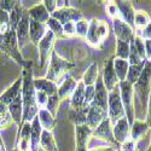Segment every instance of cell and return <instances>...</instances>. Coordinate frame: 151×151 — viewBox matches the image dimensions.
I'll return each instance as SVG.
<instances>
[{
	"label": "cell",
	"mask_w": 151,
	"mask_h": 151,
	"mask_svg": "<svg viewBox=\"0 0 151 151\" xmlns=\"http://www.w3.org/2000/svg\"><path fill=\"white\" fill-rule=\"evenodd\" d=\"M134 92V117L145 121L149 96L151 92V62L146 60L139 80L133 85Z\"/></svg>",
	"instance_id": "1"
},
{
	"label": "cell",
	"mask_w": 151,
	"mask_h": 151,
	"mask_svg": "<svg viewBox=\"0 0 151 151\" xmlns=\"http://www.w3.org/2000/svg\"><path fill=\"white\" fill-rule=\"evenodd\" d=\"M22 102H23V122H32L37 115L39 108L35 102V88L33 70L29 67L22 68Z\"/></svg>",
	"instance_id": "2"
},
{
	"label": "cell",
	"mask_w": 151,
	"mask_h": 151,
	"mask_svg": "<svg viewBox=\"0 0 151 151\" xmlns=\"http://www.w3.org/2000/svg\"><path fill=\"white\" fill-rule=\"evenodd\" d=\"M0 50H1V52L6 57L11 58L12 60H15L22 68H26V67L30 65V63L24 59V57L21 53L15 30H10L4 37L0 39Z\"/></svg>",
	"instance_id": "3"
},
{
	"label": "cell",
	"mask_w": 151,
	"mask_h": 151,
	"mask_svg": "<svg viewBox=\"0 0 151 151\" xmlns=\"http://www.w3.org/2000/svg\"><path fill=\"white\" fill-rule=\"evenodd\" d=\"M48 62L50 63H48V68H47L45 78L55 83H58V81L64 76L65 74H68L73 68H75V63L60 57L55 50H53L51 58H50Z\"/></svg>",
	"instance_id": "4"
},
{
	"label": "cell",
	"mask_w": 151,
	"mask_h": 151,
	"mask_svg": "<svg viewBox=\"0 0 151 151\" xmlns=\"http://www.w3.org/2000/svg\"><path fill=\"white\" fill-rule=\"evenodd\" d=\"M109 24L103 19L92 18L90 21V27L87 32L86 41L94 48H100L104 40L109 36Z\"/></svg>",
	"instance_id": "5"
},
{
	"label": "cell",
	"mask_w": 151,
	"mask_h": 151,
	"mask_svg": "<svg viewBox=\"0 0 151 151\" xmlns=\"http://www.w3.org/2000/svg\"><path fill=\"white\" fill-rule=\"evenodd\" d=\"M119 90H120V97L121 102L123 105L124 115L126 119L128 120L129 124L133 123L135 120L134 117V92H133V85L128 81H121L119 83Z\"/></svg>",
	"instance_id": "6"
},
{
	"label": "cell",
	"mask_w": 151,
	"mask_h": 151,
	"mask_svg": "<svg viewBox=\"0 0 151 151\" xmlns=\"http://www.w3.org/2000/svg\"><path fill=\"white\" fill-rule=\"evenodd\" d=\"M122 117H126V115H124L123 105H122L121 97H120V90L117 87V88L109 92V97H108V119L110 120L111 124H114L119 120H121Z\"/></svg>",
	"instance_id": "7"
},
{
	"label": "cell",
	"mask_w": 151,
	"mask_h": 151,
	"mask_svg": "<svg viewBox=\"0 0 151 151\" xmlns=\"http://www.w3.org/2000/svg\"><path fill=\"white\" fill-rule=\"evenodd\" d=\"M56 36L47 30V33L45 34V36L41 39V41L37 44V51H39V59H40V67H44L45 63L48 62V59L51 58V55L53 52V46L56 42Z\"/></svg>",
	"instance_id": "8"
},
{
	"label": "cell",
	"mask_w": 151,
	"mask_h": 151,
	"mask_svg": "<svg viewBox=\"0 0 151 151\" xmlns=\"http://www.w3.org/2000/svg\"><path fill=\"white\" fill-rule=\"evenodd\" d=\"M102 81H103V85L105 86L108 92H111L112 90H115L119 87L120 81H119V79L116 76V73L114 70V56H111L110 58H108L104 62Z\"/></svg>",
	"instance_id": "9"
},
{
	"label": "cell",
	"mask_w": 151,
	"mask_h": 151,
	"mask_svg": "<svg viewBox=\"0 0 151 151\" xmlns=\"http://www.w3.org/2000/svg\"><path fill=\"white\" fill-rule=\"evenodd\" d=\"M52 18L57 19L62 26L69 23V22H78L83 18L82 12L79 9H75L73 6H65L63 9H57L53 14L51 15Z\"/></svg>",
	"instance_id": "10"
},
{
	"label": "cell",
	"mask_w": 151,
	"mask_h": 151,
	"mask_svg": "<svg viewBox=\"0 0 151 151\" xmlns=\"http://www.w3.org/2000/svg\"><path fill=\"white\" fill-rule=\"evenodd\" d=\"M92 139L100 140L105 145L117 146L115 143V139H114V134H112V124L109 119H105L96 129H93Z\"/></svg>",
	"instance_id": "11"
},
{
	"label": "cell",
	"mask_w": 151,
	"mask_h": 151,
	"mask_svg": "<svg viewBox=\"0 0 151 151\" xmlns=\"http://www.w3.org/2000/svg\"><path fill=\"white\" fill-rule=\"evenodd\" d=\"M112 27H114V34L116 36V40H121L129 44L135 36V30L132 27H129L126 22H123L120 17L112 19Z\"/></svg>",
	"instance_id": "12"
},
{
	"label": "cell",
	"mask_w": 151,
	"mask_h": 151,
	"mask_svg": "<svg viewBox=\"0 0 151 151\" xmlns=\"http://www.w3.org/2000/svg\"><path fill=\"white\" fill-rule=\"evenodd\" d=\"M30 122H23L21 127H18L17 138L15 143V151H30Z\"/></svg>",
	"instance_id": "13"
},
{
	"label": "cell",
	"mask_w": 151,
	"mask_h": 151,
	"mask_svg": "<svg viewBox=\"0 0 151 151\" xmlns=\"http://www.w3.org/2000/svg\"><path fill=\"white\" fill-rule=\"evenodd\" d=\"M93 129L87 124L75 126V146L76 150H87L92 140Z\"/></svg>",
	"instance_id": "14"
},
{
	"label": "cell",
	"mask_w": 151,
	"mask_h": 151,
	"mask_svg": "<svg viewBox=\"0 0 151 151\" xmlns=\"http://www.w3.org/2000/svg\"><path fill=\"white\" fill-rule=\"evenodd\" d=\"M112 134L116 145H121L131 138V124L126 117H122L116 123L112 124Z\"/></svg>",
	"instance_id": "15"
},
{
	"label": "cell",
	"mask_w": 151,
	"mask_h": 151,
	"mask_svg": "<svg viewBox=\"0 0 151 151\" xmlns=\"http://www.w3.org/2000/svg\"><path fill=\"white\" fill-rule=\"evenodd\" d=\"M105 119H108V112L106 111L98 108L94 104H90L88 112H87V121H86V124L90 128L96 129Z\"/></svg>",
	"instance_id": "16"
},
{
	"label": "cell",
	"mask_w": 151,
	"mask_h": 151,
	"mask_svg": "<svg viewBox=\"0 0 151 151\" xmlns=\"http://www.w3.org/2000/svg\"><path fill=\"white\" fill-rule=\"evenodd\" d=\"M15 33H16V36H17L19 50H22L23 47H26V45L30 41L29 40V16H28L27 12H26V15L23 16L22 21L18 23Z\"/></svg>",
	"instance_id": "17"
},
{
	"label": "cell",
	"mask_w": 151,
	"mask_h": 151,
	"mask_svg": "<svg viewBox=\"0 0 151 151\" xmlns=\"http://www.w3.org/2000/svg\"><path fill=\"white\" fill-rule=\"evenodd\" d=\"M96 87V94H94V99L91 104L97 105L98 108L103 109L104 111L108 112V97H109V92L106 91L105 86L103 85L102 78H99L94 85Z\"/></svg>",
	"instance_id": "18"
},
{
	"label": "cell",
	"mask_w": 151,
	"mask_h": 151,
	"mask_svg": "<svg viewBox=\"0 0 151 151\" xmlns=\"http://www.w3.org/2000/svg\"><path fill=\"white\" fill-rule=\"evenodd\" d=\"M117 7H119V16L120 18L126 22L129 27L134 29V14L135 10L132 5L131 1H124V0H119L116 1Z\"/></svg>",
	"instance_id": "19"
},
{
	"label": "cell",
	"mask_w": 151,
	"mask_h": 151,
	"mask_svg": "<svg viewBox=\"0 0 151 151\" xmlns=\"http://www.w3.org/2000/svg\"><path fill=\"white\" fill-rule=\"evenodd\" d=\"M21 94H22V75L19 78H17L16 81L12 83L7 90H5V92L0 96V103L9 105Z\"/></svg>",
	"instance_id": "20"
},
{
	"label": "cell",
	"mask_w": 151,
	"mask_h": 151,
	"mask_svg": "<svg viewBox=\"0 0 151 151\" xmlns=\"http://www.w3.org/2000/svg\"><path fill=\"white\" fill-rule=\"evenodd\" d=\"M76 85H78V81L73 76H70V75L64 78V80L58 86V91H57V96L60 102H63V100H65V99H69L71 97L75 88H76Z\"/></svg>",
	"instance_id": "21"
},
{
	"label": "cell",
	"mask_w": 151,
	"mask_h": 151,
	"mask_svg": "<svg viewBox=\"0 0 151 151\" xmlns=\"http://www.w3.org/2000/svg\"><path fill=\"white\" fill-rule=\"evenodd\" d=\"M47 30L48 29L46 27V24L35 22V21L29 18V40L32 44L37 46V44L41 41V39L47 33Z\"/></svg>",
	"instance_id": "22"
},
{
	"label": "cell",
	"mask_w": 151,
	"mask_h": 151,
	"mask_svg": "<svg viewBox=\"0 0 151 151\" xmlns=\"http://www.w3.org/2000/svg\"><path fill=\"white\" fill-rule=\"evenodd\" d=\"M27 14H28L30 19H33L35 22H39V23H42V24H46L48 18L51 17V15L47 12V10L45 9L42 3L35 4L32 7H29L27 10Z\"/></svg>",
	"instance_id": "23"
},
{
	"label": "cell",
	"mask_w": 151,
	"mask_h": 151,
	"mask_svg": "<svg viewBox=\"0 0 151 151\" xmlns=\"http://www.w3.org/2000/svg\"><path fill=\"white\" fill-rule=\"evenodd\" d=\"M85 87L86 86L81 80L78 81L76 88L70 97V109H82L88 106L85 103Z\"/></svg>",
	"instance_id": "24"
},
{
	"label": "cell",
	"mask_w": 151,
	"mask_h": 151,
	"mask_svg": "<svg viewBox=\"0 0 151 151\" xmlns=\"http://www.w3.org/2000/svg\"><path fill=\"white\" fill-rule=\"evenodd\" d=\"M9 112L14 120V123L17 124V127L22 126V120H23V102H22V94L18 96L14 102L7 105Z\"/></svg>",
	"instance_id": "25"
},
{
	"label": "cell",
	"mask_w": 151,
	"mask_h": 151,
	"mask_svg": "<svg viewBox=\"0 0 151 151\" xmlns=\"http://www.w3.org/2000/svg\"><path fill=\"white\" fill-rule=\"evenodd\" d=\"M34 88H35V91H41L50 97V96L57 94L58 85L47 80L45 76L44 78H36V79L34 78Z\"/></svg>",
	"instance_id": "26"
},
{
	"label": "cell",
	"mask_w": 151,
	"mask_h": 151,
	"mask_svg": "<svg viewBox=\"0 0 151 151\" xmlns=\"http://www.w3.org/2000/svg\"><path fill=\"white\" fill-rule=\"evenodd\" d=\"M32 124V132H30V151H39L40 146V139H41V134H42V127L40 126L39 119L37 115L30 122Z\"/></svg>",
	"instance_id": "27"
},
{
	"label": "cell",
	"mask_w": 151,
	"mask_h": 151,
	"mask_svg": "<svg viewBox=\"0 0 151 151\" xmlns=\"http://www.w3.org/2000/svg\"><path fill=\"white\" fill-rule=\"evenodd\" d=\"M147 133H150V128L145 121L134 120L131 124V139L135 143L142 140Z\"/></svg>",
	"instance_id": "28"
},
{
	"label": "cell",
	"mask_w": 151,
	"mask_h": 151,
	"mask_svg": "<svg viewBox=\"0 0 151 151\" xmlns=\"http://www.w3.org/2000/svg\"><path fill=\"white\" fill-rule=\"evenodd\" d=\"M37 119H39L40 126L42 127L44 131H48L52 132L56 128V117L46 109H39V112H37Z\"/></svg>",
	"instance_id": "29"
},
{
	"label": "cell",
	"mask_w": 151,
	"mask_h": 151,
	"mask_svg": "<svg viewBox=\"0 0 151 151\" xmlns=\"http://www.w3.org/2000/svg\"><path fill=\"white\" fill-rule=\"evenodd\" d=\"M88 106L82 108V109H70L69 108V111H68V119H69V121L74 126L86 124L87 112H88Z\"/></svg>",
	"instance_id": "30"
},
{
	"label": "cell",
	"mask_w": 151,
	"mask_h": 151,
	"mask_svg": "<svg viewBox=\"0 0 151 151\" xmlns=\"http://www.w3.org/2000/svg\"><path fill=\"white\" fill-rule=\"evenodd\" d=\"M99 79V70H98V64L96 62L91 63L82 75L81 81L83 82L85 86H94L97 80Z\"/></svg>",
	"instance_id": "31"
},
{
	"label": "cell",
	"mask_w": 151,
	"mask_h": 151,
	"mask_svg": "<svg viewBox=\"0 0 151 151\" xmlns=\"http://www.w3.org/2000/svg\"><path fill=\"white\" fill-rule=\"evenodd\" d=\"M26 12H27V10L24 9L23 4L17 1L15 7L12 9V11L9 14L10 15V28H11V30H16L18 23L22 21L23 16L26 15Z\"/></svg>",
	"instance_id": "32"
},
{
	"label": "cell",
	"mask_w": 151,
	"mask_h": 151,
	"mask_svg": "<svg viewBox=\"0 0 151 151\" xmlns=\"http://www.w3.org/2000/svg\"><path fill=\"white\" fill-rule=\"evenodd\" d=\"M40 149L42 151H58V147H57L52 132L42 131L41 139H40Z\"/></svg>",
	"instance_id": "33"
},
{
	"label": "cell",
	"mask_w": 151,
	"mask_h": 151,
	"mask_svg": "<svg viewBox=\"0 0 151 151\" xmlns=\"http://www.w3.org/2000/svg\"><path fill=\"white\" fill-rule=\"evenodd\" d=\"M128 69H129L128 60L114 57V70L116 73V76H117L120 82L126 81V79H127V74H128Z\"/></svg>",
	"instance_id": "34"
},
{
	"label": "cell",
	"mask_w": 151,
	"mask_h": 151,
	"mask_svg": "<svg viewBox=\"0 0 151 151\" xmlns=\"http://www.w3.org/2000/svg\"><path fill=\"white\" fill-rule=\"evenodd\" d=\"M151 21L150 16L146 11L144 10H138L134 14V30L142 32Z\"/></svg>",
	"instance_id": "35"
},
{
	"label": "cell",
	"mask_w": 151,
	"mask_h": 151,
	"mask_svg": "<svg viewBox=\"0 0 151 151\" xmlns=\"http://www.w3.org/2000/svg\"><path fill=\"white\" fill-rule=\"evenodd\" d=\"M46 27L56 36V39H67L65 35H64V30H63V26L57 19L50 17L48 21L46 22Z\"/></svg>",
	"instance_id": "36"
},
{
	"label": "cell",
	"mask_w": 151,
	"mask_h": 151,
	"mask_svg": "<svg viewBox=\"0 0 151 151\" xmlns=\"http://www.w3.org/2000/svg\"><path fill=\"white\" fill-rule=\"evenodd\" d=\"M11 124H14V120H12L7 105L0 103V129H6Z\"/></svg>",
	"instance_id": "37"
},
{
	"label": "cell",
	"mask_w": 151,
	"mask_h": 151,
	"mask_svg": "<svg viewBox=\"0 0 151 151\" xmlns=\"http://www.w3.org/2000/svg\"><path fill=\"white\" fill-rule=\"evenodd\" d=\"M145 65V62L144 63H140V64H135V65H129V69H128V74H127V79L126 81H128L129 83L134 85L138 80H139L140 75H142V71H143V68Z\"/></svg>",
	"instance_id": "38"
},
{
	"label": "cell",
	"mask_w": 151,
	"mask_h": 151,
	"mask_svg": "<svg viewBox=\"0 0 151 151\" xmlns=\"http://www.w3.org/2000/svg\"><path fill=\"white\" fill-rule=\"evenodd\" d=\"M114 57L128 60V57H129V44L124 42V41H121V40H116V50H115Z\"/></svg>",
	"instance_id": "39"
},
{
	"label": "cell",
	"mask_w": 151,
	"mask_h": 151,
	"mask_svg": "<svg viewBox=\"0 0 151 151\" xmlns=\"http://www.w3.org/2000/svg\"><path fill=\"white\" fill-rule=\"evenodd\" d=\"M10 30V15L6 11L0 9V39L4 37Z\"/></svg>",
	"instance_id": "40"
},
{
	"label": "cell",
	"mask_w": 151,
	"mask_h": 151,
	"mask_svg": "<svg viewBox=\"0 0 151 151\" xmlns=\"http://www.w3.org/2000/svg\"><path fill=\"white\" fill-rule=\"evenodd\" d=\"M88 27H90V21H87L85 17L78 22H75V33H76V36L81 37V39H86Z\"/></svg>",
	"instance_id": "41"
},
{
	"label": "cell",
	"mask_w": 151,
	"mask_h": 151,
	"mask_svg": "<svg viewBox=\"0 0 151 151\" xmlns=\"http://www.w3.org/2000/svg\"><path fill=\"white\" fill-rule=\"evenodd\" d=\"M132 42H133V45H134V47H135V50H137L138 55H139L140 59H142V60H144V62H146V53H145V42H144V40L142 39V37H140L139 35H135V36L133 37Z\"/></svg>",
	"instance_id": "42"
},
{
	"label": "cell",
	"mask_w": 151,
	"mask_h": 151,
	"mask_svg": "<svg viewBox=\"0 0 151 151\" xmlns=\"http://www.w3.org/2000/svg\"><path fill=\"white\" fill-rule=\"evenodd\" d=\"M59 103H60V100L58 98L57 94L55 96H50L48 97V100H47V105H46V110H48L51 114L56 117V114H57V110H58V106H59Z\"/></svg>",
	"instance_id": "43"
},
{
	"label": "cell",
	"mask_w": 151,
	"mask_h": 151,
	"mask_svg": "<svg viewBox=\"0 0 151 151\" xmlns=\"http://www.w3.org/2000/svg\"><path fill=\"white\" fill-rule=\"evenodd\" d=\"M47 100H48V96L41 91H35V102L39 109H45L47 105Z\"/></svg>",
	"instance_id": "44"
},
{
	"label": "cell",
	"mask_w": 151,
	"mask_h": 151,
	"mask_svg": "<svg viewBox=\"0 0 151 151\" xmlns=\"http://www.w3.org/2000/svg\"><path fill=\"white\" fill-rule=\"evenodd\" d=\"M106 14L111 19H114L116 17H120L119 16V7H117L116 1H109L106 4Z\"/></svg>",
	"instance_id": "45"
},
{
	"label": "cell",
	"mask_w": 151,
	"mask_h": 151,
	"mask_svg": "<svg viewBox=\"0 0 151 151\" xmlns=\"http://www.w3.org/2000/svg\"><path fill=\"white\" fill-rule=\"evenodd\" d=\"M94 94H96V87L94 86H86L85 87V103L87 105H90L93 102Z\"/></svg>",
	"instance_id": "46"
},
{
	"label": "cell",
	"mask_w": 151,
	"mask_h": 151,
	"mask_svg": "<svg viewBox=\"0 0 151 151\" xmlns=\"http://www.w3.org/2000/svg\"><path fill=\"white\" fill-rule=\"evenodd\" d=\"M120 151H138V146L137 143L134 140H132L131 138L128 140H126L124 143H122L121 145H119Z\"/></svg>",
	"instance_id": "47"
},
{
	"label": "cell",
	"mask_w": 151,
	"mask_h": 151,
	"mask_svg": "<svg viewBox=\"0 0 151 151\" xmlns=\"http://www.w3.org/2000/svg\"><path fill=\"white\" fill-rule=\"evenodd\" d=\"M63 30H64V35L65 37H73V36H76V33H75V23L74 22H69L67 24L63 26Z\"/></svg>",
	"instance_id": "48"
},
{
	"label": "cell",
	"mask_w": 151,
	"mask_h": 151,
	"mask_svg": "<svg viewBox=\"0 0 151 151\" xmlns=\"http://www.w3.org/2000/svg\"><path fill=\"white\" fill-rule=\"evenodd\" d=\"M16 3L17 1H15V0H0V9L6 11L7 14H10L12 9L15 7Z\"/></svg>",
	"instance_id": "49"
},
{
	"label": "cell",
	"mask_w": 151,
	"mask_h": 151,
	"mask_svg": "<svg viewBox=\"0 0 151 151\" xmlns=\"http://www.w3.org/2000/svg\"><path fill=\"white\" fill-rule=\"evenodd\" d=\"M45 6V9L47 10V12L50 15H52L53 12L57 10V0H44L41 1Z\"/></svg>",
	"instance_id": "50"
},
{
	"label": "cell",
	"mask_w": 151,
	"mask_h": 151,
	"mask_svg": "<svg viewBox=\"0 0 151 151\" xmlns=\"http://www.w3.org/2000/svg\"><path fill=\"white\" fill-rule=\"evenodd\" d=\"M135 35H139L143 40H151V21L149 22V24H147V26L142 32H139V33L135 34Z\"/></svg>",
	"instance_id": "51"
},
{
	"label": "cell",
	"mask_w": 151,
	"mask_h": 151,
	"mask_svg": "<svg viewBox=\"0 0 151 151\" xmlns=\"http://www.w3.org/2000/svg\"><path fill=\"white\" fill-rule=\"evenodd\" d=\"M119 146H111V145H102V146H93L88 147L87 151H116Z\"/></svg>",
	"instance_id": "52"
},
{
	"label": "cell",
	"mask_w": 151,
	"mask_h": 151,
	"mask_svg": "<svg viewBox=\"0 0 151 151\" xmlns=\"http://www.w3.org/2000/svg\"><path fill=\"white\" fill-rule=\"evenodd\" d=\"M145 122L147 123L149 128H150V131H151V92H150V96H149V102H147V108H146Z\"/></svg>",
	"instance_id": "53"
},
{
	"label": "cell",
	"mask_w": 151,
	"mask_h": 151,
	"mask_svg": "<svg viewBox=\"0 0 151 151\" xmlns=\"http://www.w3.org/2000/svg\"><path fill=\"white\" fill-rule=\"evenodd\" d=\"M145 42V53H146V60L151 62V40H144Z\"/></svg>",
	"instance_id": "54"
},
{
	"label": "cell",
	"mask_w": 151,
	"mask_h": 151,
	"mask_svg": "<svg viewBox=\"0 0 151 151\" xmlns=\"http://www.w3.org/2000/svg\"><path fill=\"white\" fill-rule=\"evenodd\" d=\"M0 151H6V147H5V143L3 140L1 135H0Z\"/></svg>",
	"instance_id": "55"
},
{
	"label": "cell",
	"mask_w": 151,
	"mask_h": 151,
	"mask_svg": "<svg viewBox=\"0 0 151 151\" xmlns=\"http://www.w3.org/2000/svg\"><path fill=\"white\" fill-rule=\"evenodd\" d=\"M150 149H151V131H150Z\"/></svg>",
	"instance_id": "56"
},
{
	"label": "cell",
	"mask_w": 151,
	"mask_h": 151,
	"mask_svg": "<svg viewBox=\"0 0 151 151\" xmlns=\"http://www.w3.org/2000/svg\"><path fill=\"white\" fill-rule=\"evenodd\" d=\"M75 151H87V150H75Z\"/></svg>",
	"instance_id": "57"
},
{
	"label": "cell",
	"mask_w": 151,
	"mask_h": 151,
	"mask_svg": "<svg viewBox=\"0 0 151 151\" xmlns=\"http://www.w3.org/2000/svg\"><path fill=\"white\" fill-rule=\"evenodd\" d=\"M146 151H151V149H150V147H147V150H146Z\"/></svg>",
	"instance_id": "58"
},
{
	"label": "cell",
	"mask_w": 151,
	"mask_h": 151,
	"mask_svg": "<svg viewBox=\"0 0 151 151\" xmlns=\"http://www.w3.org/2000/svg\"><path fill=\"white\" fill-rule=\"evenodd\" d=\"M116 151H120V149H119V147H117V149H116Z\"/></svg>",
	"instance_id": "59"
}]
</instances>
